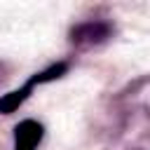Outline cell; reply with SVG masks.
I'll use <instances>...</instances> for the list:
<instances>
[{"instance_id":"6da1fadb","label":"cell","mask_w":150,"mask_h":150,"mask_svg":"<svg viewBox=\"0 0 150 150\" xmlns=\"http://www.w3.org/2000/svg\"><path fill=\"white\" fill-rule=\"evenodd\" d=\"M42 141V124L35 120H23L14 129V150H35Z\"/></svg>"},{"instance_id":"3957f363","label":"cell","mask_w":150,"mask_h":150,"mask_svg":"<svg viewBox=\"0 0 150 150\" xmlns=\"http://www.w3.org/2000/svg\"><path fill=\"white\" fill-rule=\"evenodd\" d=\"M108 30L110 28L105 23H84L73 30V40L75 42H98V40L108 38Z\"/></svg>"},{"instance_id":"7a4b0ae2","label":"cell","mask_w":150,"mask_h":150,"mask_svg":"<svg viewBox=\"0 0 150 150\" xmlns=\"http://www.w3.org/2000/svg\"><path fill=\"white\" fill-rule=\"evenodd\" d=\"M35 84H38V80H35V75H33V77L21 87V89L5 94V96L0 98V112H5V115H7V112H14V110H16V108H19V105L30 96V91H33V87H35Z\"/></svg>"}]
</instances>
